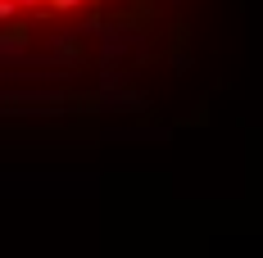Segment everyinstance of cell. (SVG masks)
<instances>
[{"instance_id":"6da1fadb","label":"cell","mask_w":263,"mask_h":258,"mask_svg":"<svg viewBox=\"0 0 263 258\" xmlns=\"http://www.w3.org/2000/svg\"><path fill=\"white\" fill-rule=\"evenodd\" d=\"M114 9V0H0V27H46L78 23Z\"/></svg>"}]
</instances>
